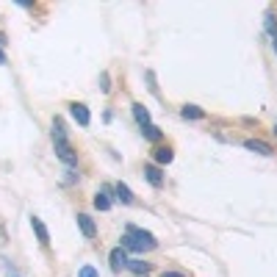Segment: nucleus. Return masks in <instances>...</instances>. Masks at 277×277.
I'll return each mask as SVG.
<instances>
[{"label":"nucleus","mask_w":277,"mask_h":277,"mask_svg":"<svg viewBox=\"0 0 277 277\" xmlns=\"http://www.w3.org/2000/svg\"><path fill=\"white\" fill-rule=\"evenodd\" d=\"M156 236L147 230H136V227H128V233L122 236V247L130 252H150L156 250Z\"/></svg>","instance_id":"f257e3e1"},{"label":"nucleus","mask_w":277,"mask_h":277,"mask_svg":"<svg viewBox=\"0 0 277 277\" xmlns=\"http://www.w3.org/2000/svg\"><path fill=\"white\" fill-rule=\"evenodd\" d=\"M53 144H56V156H59L67 166L78 164V156H75V150H72V144H69L67 138H53Z\"/></svg>","instance_id":"f03ea898"},{"label":"nucleus","mask_w":277,"mask_h":277,"mask_svg":"<svg viewBox=\"0 0 277 277\" xmlns=\"http://www.w3.org/2000/svg\"><path fill=\"white\" fill-rule=\"evenodd\" d=\"M69 111H72V117H75V119H78V125H83V128L92 122V114H89V108L83 103H72V105H69Z\"/></svg>","instance_id":"7ed1b4c3"},{"label":"nucleus","mask_w":277,"mask_h":277,"mask_svg":"<svg viewBox=\"0 0 277 277\" xmlns=\"http://www.w3.org/2000/svg\"><path fill=\"white\" fill-rule=\"evenodd\" d=\"M111 269H114V272H122V269H128V252L122 250V247L111 250Z\"/></svg>","instance_id":"20e7f679"},{"label":"nucleus","mask_w":277,"mask_h":277,"mask_svg":"<svg viewBox=\"0 0 277 277\" xmlns=\"http://www.w3.org/2000/svg\"><path fill=\"white\" fill-rule=\"evenodd\" d=\"M244 147L252 150V153H258V156H272V153H275V150L269 147L266 141H260V138H247V141H244Z\"/></svg>","instance_id":"39448f33"},{"label":"nucleus","mask_w":277,"mask_h":277,"mask_svg":"<svg viewBox=\"0 0 277 277\" xmlns=\"http://www.w3.org/2000/svg\"><path fill=\"white\" fill-rule=\"evenodd\" d=\"M31 227H34L36 238H39V244H50V233H47V227H44V222L39 217H31Z\"/></svg>","instance_id":"423d86ee"},{"label":"nucleus","mask_w":277,"mask_h":277,"mask_svg":"<svg viewBox=\"0 0 277 277\" xmlns=\"http://www.w3.org/2000/svg\"><path fill=\"white\" fill-rule=\"evenodd\" d=\"M78 227H80V233L86 236V238H95L97 236L95 222H92V217H86V214H78Z\"/></svg>","instance_id":"0eeeda50"},{"label":"nucleus","mask_w":277,"mask_h":277,"mask_svg":"<svg viewBox=\"0 0 277 277\" xmlns=\"http://www.w3.org/2000/svg\"><path fill=\"white\" fill-rule=\"evenodd\" d=\"M144 178H147L153 186H164V172H161L156 164H147V166H144Z\"/></svg>","instance_id":"6e6552de"},{"label":"nucleus","mask_w":277,"mask_h":277,"mask_svg":"<svg viewBox=\"0 0 277 277\" xmlns=\"http://www.w3.org/2000/svg\"><path fill=\"white\" fill-rule=\"evenodd\" d=\"M133 117H136V122L138 125H141V128H144V125H150V111L147 108H144V105H133Z\"/></svg>","instance_id":"1a4fd4ad"},{"label":"nucleus","mask_w":277,"mask_h":277,"mask_svg":"<svg viewBox=\"0 0 277 277\" xmlns=\"http://www.w3.org/2000/svg\"><path fill=\"white\" fill-rule=\"evenodd\" d=\"M183 119H202L205 117V111L202 108H197V105H183Z\"/></svg>","instance_id":"9d476101"},{"label":"nucleus","mask_w":277,"mask_h":277,"mask_svg":"<svg viewBox=\"0 0 277 277\" xmlns=\"http://www.w3.org/2000/svg\"><path fill=\"white\" fill-rule=\"evenodd\" d=\"M172 158H175V153H172V150H169V147H158L156 150V161H158V164H172Z\"/></svg>","instance_id":"9b49d317"},{"label":"nucleus","mask_w":277,"mask_h":277,"mask_svg":"<svg viewBox=\"0 0 277 277\" xmlns=\"http://www.w3.org/2000/svg\"><path fill=\"white\" fill-rule=\"evenodd\" d=\"M128 269L136 272V275H150V263H144V260H130L128 258Z\"/></svg>","instance_id":"f8f14e48"},{"label":"nucleus","mask_w":277,"mask_h":277,"mask_svg":"<svg viewBox=\"0 0 277 277\" xmlns=\"http://www.w3.org/2000/svg\"><path fill=\"white\" fill-rule=\"evenodd\" d=\"M117 197H119L125 205H130V202H133V194H130V189L125 186V183H117Z\"/></svg>","instance_id":"ddd939ff"},{"label":"nucleus","mask_w":277,"mask_h":277,"mask_svg":"<svg viewBox=\"0 0 277 277\" xmlns=\"http://www.w3.org/2000/svg\"><path fill=\"white\" fill-rule=\"evenodd\" d=\"M95 208H100V211H108V208H111V197H108L105 191H97V197H95Z\"/></svg>","instance_id":"4468645a"},{"label":"nucleus","mask_w":277,"mask_h":277,"mask_svg":"<svg viewBox=\"0 0 277 277\" xmlns=\"http://www.w3.org/2000/svg\"><path fill=\"white\" fill-rule=\"evenodd\" d=\"M141 133H144V138H147V141H158V138H161V130H158L156 125H144V128H141Z\"/></svg>","instance_id":"2eb2a0df"},{"label":"nucleus","mask_w":277,"mask_h":277,"mask_svg":"<svg viewBox=\"0 0 277 277\" xmlns=\"http://www.w3.org/2000/svg\"><path fill=\"white\" fill-rule=\"evenodd\" d=\"M78 277H100V275H97L95 266H83V269L78 272Z\"/></svg>","instance_id":"dca6fc26"},{"label":"nucleus","mask_w":277,"mask_h":277,"mask_svg":"<svg viewBox=\"0 0 277 277\" xmlns=\"http://www.w3.org/2000/svg\"><path fill=\"white\" fill-rule=\"evenodd\" d=\"M100 89H103V92H108V75H103V78H100Z\"/></svg>","instance_id":"f3484780"},{"label":"nucleus","mask_w":277,"mask_h":277,"mask_svg":"<svg viewBox=\"0 0 277 277\" xmlns=\"http://www.w3.org/2000/svg\"><path fill=\"white\" fill-rule=\"evenodd\" d=\"M161 277H183V275H180V272H164Z\"/></svg>","instance_id":"a211bd4d"},{"label":"nucleus","mask_w":277,"mask_h":277,"mask_svg":"<svg viewBox=\"0 0 277 277\" xmlns=\"http://www.w3.org/2000/svg\"><path fill=\"white\" fill-rule=\"evenodd\" d=\"M0 64H6V53L0 50Z\"/></svg>","instance_id":"6ab92c4d"},{"label":"nucleus","mask_w":277,"mask_h":277,"mask_svg":"<svg viewBox=\"0 0 277 277\" xmlns=\"http://www.w3.org/2000/svg\"><path fill=\"white\" fill-rule=\"evenodd\" d=\"M272 39H275V50H277V36H272Z\"/></svg>","instance_id":"aec40b11"},{"label":"nucleus","mask_w":277,"mask_h":277,"mask_svg":"<svg viewBox=\"0 0 277 277\" xmlns=\"http://www.w3.org/2000/svg\"><path fill=\"white\" fill-rule=\"evenodd\" d=\"M275 133H277V125H275Z\"/></svg>","instance_id":"412c9836"}]
</instances>
